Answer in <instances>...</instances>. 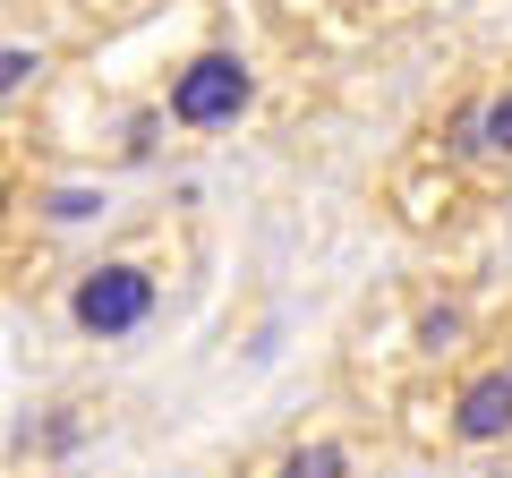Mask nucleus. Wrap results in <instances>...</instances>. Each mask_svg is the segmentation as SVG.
I'll use <instances>...</instances> for the list:
<instances>
[{"label": "nucleus", "mask_w": 512, "mask_h": 478, "mask_svg": "<svg viewBox=\"0 0 512 478\" xmlns=\"http://www.w3.org/2000/svg\"><path fill=\"white\" fill-rule=\"evenodd\" d=\"M359 461H367V444L350 419H299L256 453L248 478H359Z\"/></svg>", "instance_id": "obj_5"}, {"label": "nucleus", "mask_w": 512, "mask_h": 478, "mask_svg": "<svg viewBox=\"0 0 512 478\" xmlns=\"http://www.w3.org/2000/svg\"><path fill=\"white\" fill-rule=\"evenodd\" d=\"M487 350H495V368L512 376V308H504V316H487Z\"/></svg>", "instance_id": "obj_7"}, {"label": "nucleus", "mask_w": 512, "mask_h": 478, "mask_svg": "<svg viewBox=\"0 0 512 478\" xmlns=\"http://www.w3.org/2000/svg\"><path fill=\"white\" fill-rule=\"evenodd\" d=\"M504 188H512V52L461 77L384 171V197L410 231H444L453 214H478Z\"/></svg>", "instance_id": "obj_2"}, {"label": "nucleus", "mask_w": 512, "mask_h": 478, "mask_svg": "<svg viewBox=\"0 0 512 478\" xmlns=\"http://www.w3.org/2000/svg\"><path fill=\"white\" fill-rule=\"evenodd\" d=\"M86 231H111V180L35 137V111L0 120V291L43 299Z\"/></svg>", "instance_id": "obj_3"}, {"label": "nucleus", "mask_w": 512, "mask_h": 478, "mask_svg": "<svg viewBox=\"0 0 512 478\" xmlns=\"http://www.w3.org/2000/svg\"><path fill=\"white\" fill-rule=\"evenodd\" d=\"M26 9V26H43V43H86L94 26H103V0H18Z\"/></svg>", "instance_id": "obj_6"}, {"label": "nucleus", "mask_w": 512, "mask_h": 478, "mask_svg": "<svg viewBox=\"0 0 512 478\" xmlns=\"http://www.w3.org/2000/svg\"><path fill=\"white\" fill-rule=\"evenodd\" d=\"M367 9H410V0H367Z\"/></svg>", "instance_id": "obj_8"}, {"label": "nucleus", "mask_w": 512, "mask_h": 478, "mask_svg": "<svg viewBox=\"0 0 512 478\" xmlns=\"http://www.w3.org/2000/svg\"><path fill=\"white\" fill-rule=\"evenodd\" d=\"M197 265H205V231L188 205H154V214L103 231L94 248H77V265L43 291L52 325L86 350H120L137 333H154L188 291H197Z\"/></svg>", "instance_id": "obj_1"}, {"label": "nucleus", "mask_w": 512, "mask_h": 478, "mask_svg": "<svg viewBox=\"0 0 512 478\" xmlns=\"http://www.w3.org/2000/svg\"><path fill=\"white\" fill-rule=\"evenodd\" d=\"M256 103H265V69L239 43H197L188 60H171L163 94H154V129L231 137L239 120H256Z\"/></svg>", "instance_id": "obj_4"}]
</instances>
